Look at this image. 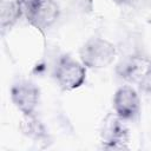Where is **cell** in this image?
<instances>
[{
    "label": "cell",
    "instance_id": "obj_1",
    "mask_svg": "<svg viewBox=\"0 0 151 151\" xmlns=\"http://www.w3.org/2000/svg\"><path fill=\"white\" fill-rule=\"evenodd\" d=\"M79 55L83 65L90 68H103L114 60L116 47L105 39L91 38L81 46Z\"/></svg>",
    "mask_w": 151,
    "mask_h": 151
},
{
    "label": "cell",
    "instance_id": "obj_2",
    "mask_svg": "<svg viewBox=\"0 0 151 151\" xmlns=\"http://www.w3.org/2000/svg\"><path fill=\"white\" fill-rule=\"evenodd\" d=\"M54 77L63 90L71 91L83 85L86 78V71L80 63L65 55L59 60Z\"/></svg>",
    "mask_w": 151,
    "mask_h": 151
},
{
    "label": "cell",
    "instance_id": "obj_3",
    "mask_svg": "<svg viewBox=\"0 0 151 151\" xmlns=\"http://www.w3.org/2000/svg\"><path fill=\"white\" fill-rule=\"evenodd\" d=\"M11 98L15 107L25 116L29 117L38 105L39 90L33 83L22 80L12 86Z\"/></svg>",
    "mask_w": 151,
    "mask_h": 151
},
{
    "label": "cell",
    "instance_id": "obj_4",
    "mask_svg": "<svg viewBox=\"0 0 151 151\" xmlns=\"http://www.w3.org/2000/svg\"><path fill=\"white\" fill-rule=\"evenodd\" d=\"M140 100L134 88L122 86L117 90L113 98V109L119 118L132 119L139 112Z\"/></svg>",
    "mask_w": 151,
    "mask_h": 151
},
{
    "label": "cell",
    "instance_id": "obj_5",
    "mask_svg": "<svg viewBox=\"0 0 151 151\" xmlns=\"http://www.w3.org/2000/svg\"><path fill=\"white\" fill-rule=\"evenodd\" d=\"M122 120L118 116H109L105 120L101 136L106 146L110 149H123L124 143L127 140V129Z\"/></svg>",
    "mask_w": 151,
    "mask_h": 151
},
{
    "label": "cell",
    "instance_id": "obj_6",
    "mask_svg": "<svg viewBox=\"0 0 151 151\" xmlns=\"http://www.w3.org/2000/svg\"><path fill=\"white\" fill-rule=\"evenodd\" d=\"M58 6L52 0H44L38 11L33 14V17L28 20L32 25H34L39 29H46L50 27L58 18Z\"/></svg>",
    "mask_w": 151,
    "mask_h": 151
},
{
    "label": "cell",
    "instance_id": "obj_7",
    "mask_svg": "<svg viewBox=\"0 0 151 151\" xmlns=\"http://www.w3.org/2000/svg\"><path fill=\"white\" fill-rule=\"evenodd\" d=\"M21 15L17 2H9V1H2L1 2V17H0V21H1V29L2 32L7 28L11 27L17 19Z\"/></svg>",
    "mask_w": 151,
    "mask_h": 151
},
{
    "label": "cell",
    "instance_id": "obj_8",
    "mask_svg": "<svg viewBox=\"0 0 151 151\" xmlns=\"http://www.w3.org/2000/svg\"><path fill=\"white\" fill-rule=\"evenodd\" d=\"M44 0H17L18 8L21 13V15H25L27 20H29L33 14L38 11V8L41 6Z\"/></svg>",
    "mask_w": 151,
    "mask_h": 151
}]
</instances>
